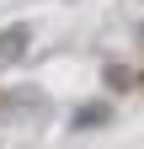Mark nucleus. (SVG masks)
<instances>
[{
	"instance_id": "obj_2",
	"label": "nucleus",
	"mask_w": 144,
	"mask_h": 149,
	"mask_svg": "<svg viewBox=\"0 0 144 149\" xmlns=\"http://www.w3.org/2000/svg\"><path fill=\"white\" fill-rule=\"evenodd\" d=\"M101 123H107V107H101V101H91V107L75 112V128H101Z\"/></svg>"
},
{
	"instance_id": "obj_1",
	"label": "nucleus",
	"mask_w": 144,
	"mask_h": 149,
	"mask_svg": "<svg viewBox=\"0 0 144 149\" xmlns=\"http://www.w3.org/2000/svg\"><path fill=\"white\" fill-rule=\"evenodd\" d=\"M27 43H32V32H27V27H6V32H0V59H22Z\"/></svg>"
},
{
	"instance_id": "obj_3",
	"label": "nucleus",
	"mask_w": 144,
	"mask_h": 149,
	"mask_svg": "<svg viewBox=\"0 0 144 149\" xmlns=\"http://www.w3.org/2000/svg\"><path fill=\"white\" fill-rule=\"evenodd\" d=\"M107 85H112V91H134V69L112 64V69H107Z\"/></svg>"
}]
</instances>
